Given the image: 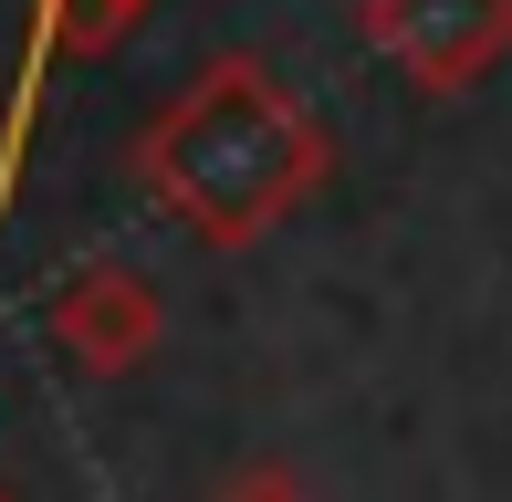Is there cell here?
I'll return each mask as SVG.
<instances>
[{
	"label": "cell",
	"instance_id": "1",
	"mask_svg": "<svg viewBox=\"0 0 512 502\" xmlns=\"http://www.w3.org/2000/svg\"><path fill=\"white\" fill-rule=\"evenodd\" d=\"M147 199L209 251H251L335 178V136L272 63L220 53L168 95V116L136 136Z\"/></svg>",
	"mask_w": 512,
	"mask_h": 502
},
{
	"label": "cell",
	"instance_id": "2",
	"mask_svg": "<svg viewBox=\"0 0 512 502\" xmlns=\"http://www.w3.org/2000/svg\"><path fill=\"white\" fill-rule=\"evenodd\" d=\"M356 21L418 95H471L492 63H512V0H366Z\"/></svg>",
	"mask_w": 512,
	"mask_h": 502
},
{
	"label": "cell",
	"instance_id": "3",
	"mask_svg": "<svg viewBox=\"0 0 512 502\" xmlns=\"http://www.w3.org/2000/svg\"><path fill=\"white\" fill-rule=\"evenodd\" d=\"M42 325H53V346L74 356L84 377H126L157 356V335H168V304H157L147 272L126 262H84L53 283V304H42Z\"/></svg>",
	"mask_w": 512,
	"mask_h": 502
},
{
	"label": "cell",
	"instance_id": "4",
	"mask_svg": "<svg viewBox=\"0 0 512 502\" xmlns=\"http://www.w3.org/2000/svg\"><path fill=\"white\" fill-rule=\"evenodd\" d=\"M147 0H42V53H115Z\"/></svg>",
	"mask_w": 512,
	"mask_h": 502
},
{
	"label": "cell",
	"instance_id": "5",
	"mask_svg": "<svg viewBox=\"0 0 512 502\" xmlns=\"http://www.w3.org/2000/svg\"><path fill=\"white\" fill-rule=\"evenodd\" d=\"M209 502H314V492H304V471H293V461H241Z\"/></svg>",
	"mask_w": 512,
	"mask_h": 502
},
{
	"label": "cell",
	"instance_id": "6",
	"mask_svg": "<svg viewBox=\"0 0 512 502\" xmlns=\"http://www.w3.org/2000/svg\"><path fill=\"white\" fill-rule=\"evenodd\" d=\"M0 502H11V492H0Z\"/></svg>",
	"mask_w": 512,
	"mask_h": 502
}]
</instances>
